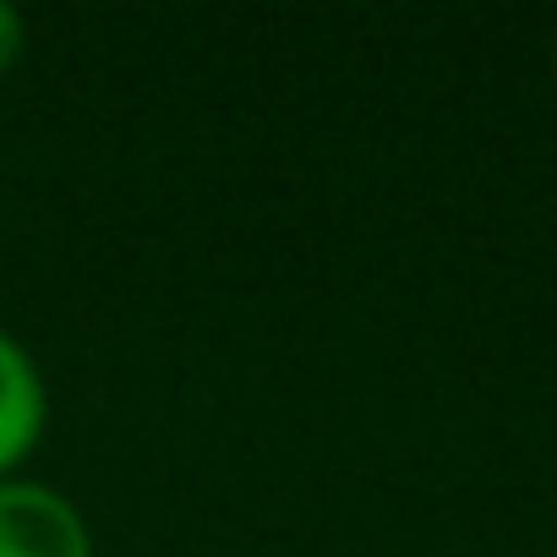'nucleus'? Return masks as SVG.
Segmentation results:
<instances>
[{"mask_svg":"<svg viewBox=\"0 0 557 557\" xmlns=\"http://www.w3.org/2000/svg\"><path fill=\"white\" fill-rule=\"evenodd\" d=\"M0 557H94L88 519L45 481H0Z\"/></svg>","mask_w":557,"mask_h":557,"instance_id":"f257e3e1","label":"nucleus"},{"mask_svg":"<svg viewBox=\"0 0 557 557\" xmlns=\"http://www.w3.org/2000/svg\"><path fill=\"white\" fill-rule=\"evenodd\" d=\"M45 421H50L45 377L34 356L0 329V481H12L28 465V454L45 437Z\"/></svg>","mask_w":557,"mask_h":557,"instance_id":"f03ea898","label":"nucleus"},{"mask_svg":"<svg viewBox=\"0 0 557 557\" xmlns=\"http://www.w3.org/2000/svg\"><path fill=\"white\" fill-rule=\"evenodd\" d=\"M23 39H28V28H23V12L0 0V77H7V72L17 66V55H23Z\"/></svg>","mask_w":557,"mask_h":557,"instance_id":"7ed1b4c3","label":"nucleus"},{"mask_svg":"<svg viewBox=\"0 0 557 557\" xmlns=\"http://www.w3.org/2000/svg\"><path fill=\"white\" fill-rule=\"evenodd\" d=\"M552 88H557V39H552Z\"/></svg>","mask_w":557,"mask_h":557,"instance_id":"20e7f679","label":"nucleus"}]
</instances>
